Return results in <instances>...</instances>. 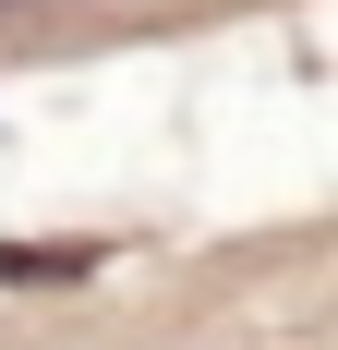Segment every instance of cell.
<instances>
[{
	"label": "cell",
	"instance_id": "cell-1",
	"mask_svg": "<svg viewBox=\"0 0 338 350\" xmlns=\"http://www.w3.org/2000/svg\"><path fill=\"white\" fill-rule=\"evenodd\" d=\"M0 12H36V0H0Z\"/></svg>",
	"mask_w": 338,
	"mask_h": 350
}]
</instances>
